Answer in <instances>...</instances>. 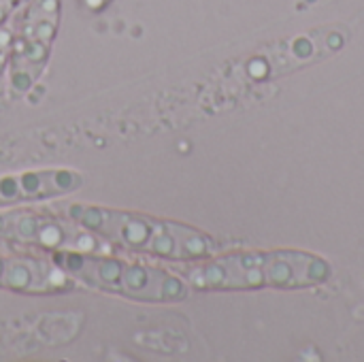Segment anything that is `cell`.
<instances>
[{
  "label": "cell",
  "mask_w": 364,
  "mask_h": 362,
  "mask_svg": "<svg viewBox=\"0 0 364 362\" xmlns=\"http://www.w3.org/2000/svg\"><path fill=\"white\" fill-rule=\"evenodd\" d=\"M109 2H111V0H81V6L87 9L90 13H98V11H102Z\"/></svg>",
  "instance_id": "obj_8"
},
{
  "label": "cell",
  "mask_w": 364,
  "mask_h": 362,
  "mask_svg": "<svg viewBox=\"0 0 364 362\" xmlns=\"http://www.w3.org/2000/svg\"><path fill=\"white\" fill-rule=\"evenodd\" d=\"M0 237L32 245L51 254L58 252H100L102 239L75 224L70 218L32 211L0 213Z\"/></svg>",
  "instance_id": "obj_4"
},
{
  "label": "cell",
  "mask_w": 364,
  "mask_h": 362,
  "mask_svg": "<svg viewBox=\"0 0 364 362\" xmlns=\"http://www.w3.org/2000/svg\"><path fill=\"white\" fill-rule=\"evenodd\" d=\"M55 28L58 0H38L30 11V17L23 26V34L17 43L19 47L15 49L11 81L17 92H26L45 68Z\"/></svg>",
  "instance_id": "obj_5"
},
{
  "label": "cell",
  "mask_w": 364,
  "mask_h": 362,
  "mask_svg": "<svg viewBox=\"0 0 364 362\" xmlns=\"http://www.w3.org/2000/svg\"><path fill=\"white\" fill-rule=\"evenodd\" d=\"M11 4H13V0H0V19L4 17V13L11 9Z\"/></svg>",
  "instance_id": "obj_9"
},
{
  "label": "cell",
  "mask_w": 364,
  "mask_h": 362,
  "mask_svg": "<svg viewBox=\"0 0 364 362\" xmlns=\"http://www.w3.org/2000/svg\"><path fill=\"white\" fill-rule=\"evenodd\" d=\"M83 183L85 177L73 169H41V171H21V173L2 175L0 209L66 196L77 192Z\"/></svg>",
  "instance_id": "obj_6"
},
{
  "label": "cell",
  "mask_w": 364,
  "mask_h": 362,
  "mask_svg": "<svg viewBox=\"0 0 364 362\" xmlns=\"http://www.w3.org/2000/svg\"><path fill=\"white\" fill-rule=\"evenodd\" d=\"M328 280V262L294 250L237 252L186 269V282L196 290L307 288Z\"/></svg>",
  "instance_id": "obj_2"
},
{
  "label": "cell",
  "mask_w": 364,
  "mask_h": 362,
  "mask_svg": "<svg viewBox=\"0 0 364 362\" xmlns=\"http://www.w3.org/2000/svg\"><path fill=\"white\" fill-rule=\"evenodd\" d=\"M64 215L83 226L107 245L154 258L194 262L213 256L215 243L203 230L156 215L119 211L96 205H68Z\"/></svg>",
  "instance_id": "obj_1"
},
{
  "label": "cell",
  "mask_w": 364,
  "mask_h": 362,
  "mask_svg": "<svg viewBox=\"0 0 364 362\" xmlns=\"http://www.w3.org/2000/svg\"><path fill=\"white\" fill-rule=\"evenodd\" d=\"M73 288V280L49 258L0 256V290L19 294H55Z\"/></svg>",
  "instance_id": "obj_7"
},
{
  "label": "cell",
  "mask_w": 364,
  "mask_h": 362,
  "mask_svg": "<svg viewBox=\"0 0 364 362\" xmlns=\"http://www.w3.org/2000/svg\"><path fill=\"white\" fill-rule=\"evenodd\" d=\"M51 260L73 282L141 303H177L190 292V284L171 271L98 252H58L51 254Z\"/></svg>",
  "instance_id": "obj_3"
}]
</instances>
